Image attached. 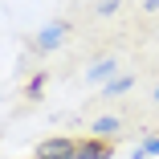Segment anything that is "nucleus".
Returning a JSON list of instances; mask_svg holds the SVG:
<instances>
[{
  "label": "nucleus",
  "instance_id": "8",
  "mask_svg": "<svg viewBox=\"0 0 159 159\" xmlns=\"http://www.w3.org/2000/svg\"><path fill=\"white\" fill-rule=\"evenodd\" d=\"M155 102H159V90H155Z\"/></svg>",
  "mask_w": 159,
  "mask_h": 159
},
{
  "label": "nucleus",
  "instance_id": "7",
  "mask_svg": "<svg viewBox=\"0 0 159 159\" xmlns=\"http://www.w3.org/2000/svg\"><path fill=\"white\" fill-rule=\"evenodd\" d=\"M122 90H131V78H114V82L106 86V94H122Z\"/></svg>",
  "mask_w": 159,
  "mask_h": 159
},
{
  "label": "nucleus",
  "instance_id": "6",
  "mask_svg": "<svg viewBox=\"0 0 159 159\" xmlns=\"http://www.w3.org/2000/svg\"><path fill=\"white\" fill-rule=\"evenodd\" d=\"M94 131H98V135H110V131H118V118H98V122H94Z\"/></svg>",
  "mask_w": 159,
  "mask_h": 159
},
{
  "label": "nucleus",
  "instance_id": "2",
  "mask_svg": "<svg viewBox=\"0 0 159 159\" xmlns=\"http://www.w3.org/2000/svg\"><path fill=\"white\" fill-rule=\"evenodd\" d=\"M61 37H66V29H61V25H49V29H41L37 45H41V49H57V45H61Z\"/></svg>",
  "mask_w": 159,
  "mask_h": 159
},
{
  "label": "nucleus",
  "instance_id": "1",
  "mask_svg": "<svg viewBox=\"0 0 159 159\" xmlns=\"http://www.w3.org/2000/svg\"><path fill=\"white\" fill-rule=\"evenodd\" d=\"M74 151H78L74 139H45L37 147V159H74Z\"/></svg>",
  "mask_w": 159,
  "mask_h": 159
},
{
  "label": "nucleus",
  "instance_id": "3",
  "mask_svg": "<svg viewBox=\"0 0 159 159\" xmlns=\"http://www.w3.org/2000/svg\"><path fill=\"white\" fill-rule=\"evenodd\" d=\"M74 159H106V143H78Z\"/></svg>",
  "mask_w": 159,
  "mask_h": 159
},
{
  "label": "nucleus",
  "instance_id": "5",
  "mask_svg": "<svg viewBox=\"0 0 159 159\" xmlns=\"http://www.w3.org/2000/svg\"><path fill=\"white\" fill-rule=\"evenodd\" d=\"M143 155H159V135H151V139H143V143H139L135 159H143Z\"/></svg>",
  "mask_w": 159,
  "mask_h": 159
},
{
  "label": "nucleus",
  "instance_id": "4",
  "mask_svg": "<svg viewBox=\"0 0 159 159\" xmlns=\"http://www.w3.org/2000/svg\"><path fill=\"white\" fill-rule=\"evenodd\" d=\"M114 74V61L106 57V61H94V66H90V82H102V78H110Z\"/></svg>",
  "mask_w": 159,
  "mask_h": 159
}]
</instances>
